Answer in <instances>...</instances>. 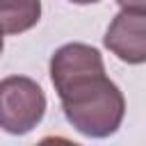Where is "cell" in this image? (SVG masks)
Returning <instances> with one entry per match:
<instances>
[{
  "instance_id": "obj_7",
  "label": "cell",
  "mask_w": 146,
  "mask_h": 146,
  "mask_svg": "<svg viewBox=\"0 0 146 146\" xmlns=\"http://www.w3.org/2000/svg\"><path fill=\"white\" fill-rule=\"evenodd\" d=\"M5 32H2V27H0V55H2V50H5V36H2Z\"/></svg>"
},
{
  "instance_id": "obj_2",
  "label": "cell",
  "mask_w": 146,
  "mask_h": 146,
  "mask_svg": "<svg viewBox=\"0 0 146 146\" xmlns=\"http://www.w3.org/2000/svg\"><path fill=\"white\" fill-rule=\"evenodd\" d=\"M46 114L43 89L25 75L0 80V128L9 135L32 132Z\"/></svg>"
},
{
  "instance_id": "obj_4",
  "label": "cell",
  "mask_w": 146,
  "mask_h": 146,
  "mask_svg": "<svg viewBox=\"0 0 146 146\" xmlns=\"http://www.w3.org/2000/svg\"><path fill=\"white\" fill-rule=\"evenodd\" d=\"M41 18V0H0V27L7 34L32 30Z\"/></svg>"
},
{
  "instance_id": "obj_5",
  "label": "cell",
  "mask_w": 146,
  "mask_h": 146,
  "mask_svg": "<svg viewBox=\"0 0 146 146\" xmlns=\"http://www.w3.org/2000/svg\"><path fill=\"white\" fill-rule=\"evenodd\" d=\"M121 9H141L146 11V0H116Z\"/></svg>"
},
{
  "instance_id": "obj_3",
  "label": "cell",
  "mask_w": 146,
  "mask_h": 146,
  "mask_svg": "<svg viewBox=\"0 0 146 146\" xmlns=\"http://www.w3.org/2000/svg\"><path fill=\"white\" fill-rule=\"evenodd\" d=\"M105 48L116 55L125 64H144L146 62V11L141 9H121L105 36Z\"/></svg>"
},
{
  "instance_id": "obj_6",
  "label": "cell",
  "mask_w": 146,
  "mask_h": 146,
  "mask_svg": "<svg viewBox=\"0 0 146 146\" xmlns=\"http://www.w3.org/2000/svg\"><path fill=\"white\" fill-rule=\"evenodd\" d=\"M73 5H94V2H100V0H68Z\"/></svg>"
},
{
  "instance_id": "obj_1",
  "label": "cell",
  "mask_w": 146,
  "mask_h": 146,
  "mask_svg": "<svg viewBox=\"0 0 146 146\" xmlns=\"http://www.w3.org/2000/svg\"><path fill=\"white\" fill-rule=\"evenodd\" d=\"M66 121L84 137L103 139L121 128L125 98L105 75V68L87 71L55 84Z\"/></svg>"
}]
</instances>
